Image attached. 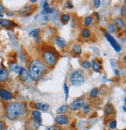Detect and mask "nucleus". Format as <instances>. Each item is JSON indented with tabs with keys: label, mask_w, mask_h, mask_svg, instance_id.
I'll return each instance as SVG.
<instances>
[{
	"label": "nucleus",
	"mask_w": 126,
	"mask_h": 130,
	"mask_svg": "<svg viewBox=\"0 0 126 130\" xmlns=\"http://www.w3.org/2000/svg\"><path fill=\"white\" fill-rule=\"evenodd\" d=\"M5 115L10 121H17L26 115L27 110L23 103L19 101L7 102L4 107Z\"/></svg>",
	"instance_id": "nucleus-1"
},
{
	"label": "nucleus",
	"mask_w": 126,
	"mask_h": 130,
	"mask_svg": "<svg viewBox=\"0 0 126 130\" xmlns=\"http://www.w3.org/2000/svg\"><path fill=\"white\" fill-rule=\"evenodd\" d=\"M29 77L33 81H39L48 71V68L40 58H32L28 65Z\"/></svg>",
	"instance_id": "nucleus-2"
},
{
	"label": "nucleus",
	"mask_w": 126,
	"mask_h": 130,
	"mask_svg": "<svg viewBox=\"0 0 126 130\" xmlns=\"http://www.w3.org/2000/svg\"><path fill=\"white\" fill-rule=\"evenodd\" d=\"M41 61L48 68H54L58 61V55L53 48L44 49L41 52Z\"/></svg>",
	"instance_id": "nucleus-3"
},
{
	"label": "nucleus",
	"mask_w": 126,
	"mask_h": 130,
	"mask_svg": "<svg viewBox=\"0 0 126 130\" xmlns=\"http://www.w3.org/2000/svg\"><path fill=\"white\" fill-rule=\"evenodd\" d=\"M69 80L72 86H79L82 85L86 81V76L82 69H76L70 73Z\"/></svg>",
	"instance_id": "nucleus-4"
},
{
	"label": "nucleus",
	"mask_w": 126,
	"mask_h": 130,
	"mask_svg": "<svg viewBox=\"0 0 126 130\" xmlns=\"http://www.w3.org/2000/svg\"><path fill=\"white\" fill-rule=\"evenodd\" d=\"M72 114V113H71ZM71 114L66 115H58L54 119V123L57 125L62 126V125H69L72 121V116Z\"/></svg>",
	"instance_id": "nucleus-5"
},
{
	"label": "nucleus",
	"mask_w": 126,
	"mask_h": 130,
	"mask_svg": "<svg viewBox=\"0 0 126 130\" xmlns=\"http://www.w3.org/2000/svg\"><path fill=\"white\" fill-rule=\"evenodd\" d=\"M84 104H85V98L82 96V97L75 99L72 102H71L68 106L70 111H80Z\"/></svg>",
	"instance_id": "nucleus-6"
},
{
	"label": "nucleus",
	"mask_w": 126,
	"mask_h": 130,
	"mask_svg": "<svg viewBox=\"0 0 126 130\" xmlns=\"http://www.w3.org/2000/svg\"><path fill=\"white\" fill-rule=\"evenodd\" d=\"M116 111L114 106L111 103H108L104 107V116L106 120L111 121L114 119H115Z\"/></svg>",
	"instance_id": "nucleus-7"
},
{
	"label": "nucleus",
	"mask_w": 126,
	"mask_h": 130,
	"mask_svg": "<svg viewBox=\"0 0 126 130\" xmlns=\"http://www.w3.org/2000/svg\"><path fill=\"white\" fill-rule=\"evenodd\" d=\"M0 98L4 101H9L13 98V94L5 88H0Z\"/></svg>",
	"instance_id": "nucleus-8"
},
{
	"label": "nucleus",
	"mask_w": 126,
	"mask_h": 130,
	"mask_svg": "<svg viewBox=\"0 0 126 130\" xmlns=\"http://www.w3.org/2000/svg\"><path fill=\"white\" fill-rule=\"evenodd\" d=\"M9 80V73L5 67L0 68V84L6 83Z\"/></svg>",
	"instance_id": "nucleus-9"
},
{
	"label": "nucleus",
	"mask_w": 126,
	"mask_h": 130,
	"mask_svg": "<svg viewBox=\"0 0 126 130\" xmlns=\"http://www.w3.org/2000/svg\"><path fill=\"white\" fill-rule=\"evenodd\" d=\"M69 50L70 52H72L74 56H80L82 54V48L80 45L77 44V43H72L69 45Z\"/></svg>",
	"instance_id": "nucleus-10"
},
{
	"label": "nucleus",
	"mask_w": 126,
	"mask_h": 130,
	"mask_svg": "<svg viewBox=\"0 0 126 130\" xmlns=\"http://www.w3.org/2000/svg\"><path fill=\"white\" fill-rule=\"evenodd\" d=\"M90 111H91V104L85 103V104L82 106V108L79 111L78 115L80 116L81 115H82L81 117H85L87 115H89V114L90 113Z\"/></svg>",
	"instance_id": "nucleus-11"
},
{
	"label": "nucleus",
	"mask_w": 126,
	"mask_h": 130,
	"mask_svg": "<svg viewBox=\"0 0 126 130\" xmlns=\"http://www.w3.org/2000/svg\"><path fill=\"white\" fill-rule=\"evenodd\" d=\"M105 37H107V39L108 40V41L110 42V44H111L113 48L115 49V51H117V52H120L121 48L120 45L117 44V41L115 40V38H114V37L111 36V35H110V34H108V33L105 34Z\"/></svg>",
	"instance_id": "nucleus-12"
},
{
	"label": "nucleus",
	"mask_w": 126,
	"mask_h": 130,
	"mask_svg": "<svg viewBox=\"0 0 126 130\" xmlns=\"http://www.w3.org/2000/svg\"><path fill=\"white\" fill-rule=\"evenodd\" d=\"M114 25L116 27V30H121L125 28V19L121 17H116L114 19Z\"/></svg>",
	"instance_id": "nucleus-13"
},
{
	"label": "nucleus",
	"mask_w": 126,
	"mask_h": 130,
	"mask_svg": "<svg viewBox=\"0 0 126 130\" xmlns=\"http://www.w3.org/2000/svg\"><path fill=\"white\" fill-rule=\"evenodd\" d=\"M54 41H55V44L57 45V46L60 48V49H65L67 48V45H68L65 39L58 36V35L54 37Z\"/></svg>",
	"instance_id": "nucleus-14"
},
{
	"label": "nucleus",
	"mask_w": 126,
	"mask_h": 130,
	"mask_svg": "<svg viewBox=\"0 0 126 130\" xmlns=\"http://www.w3.org/2000/svg\"><path fill=\"white\" fill-rule=\"evenodd\" d=\"M19 78L22 82H25L28 80L29 78V73L27 69H26L23 67H20V69L19 71Z\"/></svg>",
	"instance_id": "nucleus-15"
},
{
	"label": "nucleus",
	"mask_w": 126,
	"mask_h": 130,
	"mask_svg": "<svg viewBox=\"0 0 126 130\" xmlns=\"http://www.w3.org/2000/svg\"><path fill=\"white\" fill-rule=\"evenodd\" d=\"M23 16H30V14L37 9V6L34 5H27L23 8Z\"/></svg>",
	"instance_id": "nucleus-16"
},
{
	"label": "nucleus",
	"mask_w": 126,
	"mask_h": 130,
	"mask_svg": "<svg viewBox=\"0 0 126 130\" xmlns=\"http://www.w3.org/2000/svg\"><path fill=\"white\" fill-rule=\"evenodd\" d=\"M32 117L33 119L36 123L37 124H41L42 122V118H41V113L40 111H37V110H34L32 112Z\"/></svg>",
	"instance_id": "nucleus-17"
},
{
	"label": "nucleus",
	"mask_w": 126,
	"mask_h": 130,
	"mask_svg": "<svg viewBox=\"0 0 126 130\" xmlns=\"http://www.w3.org/2000/svg\"><path fill=\"white\" fill-rule=\"evenodd\" d=\"M58 115H66V114H71V111L69 108V106L66 105V104H64L59 107L56 111Z\"/></svg>",
	"instance_id": "nucleus-18"
},
{
	"label": "nucleus",
	"mask_w": 126,
	"mask_h": 130,
	"mask_svg": "<svg viewBox=\"0 0 126 130\" xmlns=\"http://www.w3.org/2000/svg\"><path fill=\"white\" fill-rule=\"evenodd\" d=\"M9 69L11 72L15 73H19V71L20 69V66L16 61L11 62L9 65Z\"/></svg>",
	"instance_id": "nucleus-19"
},
{
	"label": "nucleus",
	"mask_w": 126,
	"mask_h": 130,
	"mask_svg": "<svg viewBox=\"0 0 126 130\" xmlns=\"http://www.w3.org/2000/svg\"><path fill=\"white\" fill-rule=\"evenodd\" d=\"M80 34H81V37L83 39H88L91 37L92 33H91V30L89 28H87V27H83L81 30Z\"/></svg>",
	"instance_id": "nucleus-20"
},
{
	"label": "nucleus",
	"mask_w": 126,
	"mask_h": 130,
	"mask_svg": "<svg viewBox=\"0 0 126 130\" xmlns=\"http://www.w3.org/2000/svg\"><path fill=\"white\" fill-rule=\"evenodd\" d=\"M34 107L36 108L38 110L42 111H47L49 109V105L47 104H43V103H40V102H37V103L34 104Z\"/></svg>",
	"instance_id": "nucleus-21"
},
{
	"label": "nucleus",
	"mask_w": 126,
	"mask_h": 130,
	"mask_svg": "<svg viewBox=\"0 0 126 130\" xmlns=\"http://www.w3.org/2000/svg\"><path fill=\"white\" fill-rule=\"evenodd\" d=\"M0 25L4 27H10L13 26H16L13 22L6 19H0Z\"/></svg>",
	"instance_id": "nucleus-22"
},
{
	"label": "nucleus",
	"mask_w": 126,
	"mask_h": 130,
	"mask_svg": "<svg viewBox=\"0 0 126 130\" xmlns=\"http://www.w3.org/2000/svg\"><path fill=\"white\" fill-rule=\"evenodd\" d=\"M98 93H99V89L97 87L93 88L89 93V98L90 100H95L98 97Z\"/></svg>",
	"instance_id": "nucleus-23"
},
{
	"label": "nucleus",
	"mask_w": 126,
	"mask_h": 130,
	"mask_svg": "<svg viewBox=\"0 0 126 130\" xmlns=\"http://www.w3.org/2000/svg\"><path fill=\"white\" fill-rule=\"evenodd\" d=\"M60 19H61V21H62V23H63V24H67V23L69 22L71 17H70V16L69 14L63 13V14H61Z\"/></svg>",
	"instance_id": "nucleus-24"
},
{
	"label": "nucleus",
	"mask_w": 126,
	"mask_h": 130,
	"mask_svg": "<svg viewBox=\"0 0 126 130\" xmlns=\"http://www.w3.org/2000/svg\"><path fill=\"white\" fill-rule=\"evenodd\" d=\"M92 68H93V70L94 71V72L96 73H100V70H101V65L98 62H96V61H93L92 62Z\"/></svg>",
	"instance_id": "nucleus-25"
},
{
	"label": "nucleus",
	"mask_w": 126,
	"mask_h": 130,
	"mask_svg": "<svg viewBox=\"0 0 126 130\" xmlns=\"http://www.w3.org/2000/svg\"><path fill=\"white\" fill-rule=\"evenodd\" d=\"M93 17L92 16H87L85 19H84V20H83V23H84V26H86V27H87L88 28V27L90 26H91L92 25V23H93Z\"/></svg>",
	"instance_id": "nucleus-26"
},
{
	"label": "nucleus",
	"mask_w": 126,
	"mask_h": 130,
	"mask_svg": "<svg viewBox=\"0 0 126 130\" xmlns=\"http://www.w3.org/2000/svg\"><path fill=\"white\" fill-rule=\"evenodd\" d=\"M81 65L82 66V68H84L85 69H88L90 68H91V62L88 60H83L81 62Z\"/></svg>",
	"instance_id": "nucleus-27"
},
{
	"label": "nucleus",
	"mask_w": 126,
	"mask_h": 130,
	"mask_svg": "<svg viewBox=\"0 0 126 130\" xmlns=\"http://www.w3.org/2000/svg\"><path fill=\"white\" fill-rule=\"evenodd\" d=\"M108 126L111 129H115L117 128V121L115 119L111 120L108 123Z\"/></svg>",
	"instance_id": "nucleus-28"
},
{
	"label": "nucleus",
	"mask_w": 126,
	"mask_h": 130,
	"mask_svg": "<svg viewBox=\"0 0 126 130\" xmlns=\"http://www.w3.org/2000/svg\"><path fill=\"white\" fill-rule=\"evenodd\" d=\"M108 31L110 34H113L116 32V27L114 25V23H110V24L108 25Z\"/></svg>",
	"instance_id": "nucleus-29"
},
{
	"label": "nucleus",
	"mask_w": 126,
	"mask_h": 130,
	"mask_svg": "<svg viewBox=\"0 0 126 130\" xmlns=\"http://www.w3.org/2000/svg\"><path fill=\"white\" fill-rule=\"evenodd\" d=\"M40 31H41L40 29H39V28H37V29L33 30L29 34H30V36L33 37L34 38V37H37V36H39V35H40Z\"/></svg>",
	"instance_id": "nucleus-30"
},
{
	"label": "nucleus",
	"mask_w": 126,
	"mask_h": 130,
	"mask_svg": "<svg viewBox=\"0 0 126 130\" xmlns=\"http://www.w3.org/2000/svg\"><path fill=\"white\" fill-rule=\"evenodd\" d=\"M110 63L111 65L112 69L115 70L117 66V62L116 61V59H115V58H111V59H110Z\"/></svg>",
	"instance_id": "nucleus-31"
},
{
	"label": "nucleus",
	"mask_w": 126,
	"mask_h": 130,
	"mask_svg": "<svg viewBox=\"0 0 126 130\" xmlns=\"http://www.w3.org/2000/svg\"><path fill=\"white\" fill-rule=\"evenodd\" d=\"M125 16H126V9H125V6H123L121 9V17L125 19Z\"/></svg>",
	"instance_id": "nucleus-32"
},
{
	"label": "nucleus",
	"mask_w": 126,
	"mask_h": 130,
	"mask_svg": "<svg viewBox=\"0 0 126 130\" xmlns=\"http://www.w3.org/2000/svg\"><path fill=\"white\" fill-rule=\"evenodd\" d=\"M6 129V121L2 119H0V130H5Z\"/></svg>",
	"instance_id": "nucleus-33"
},
{
	"label": "nucleus",
	"mask_w": 126,
	"mask_h": 130,
	"mask_svg": "<svg viewBox=\"0 0 126 130\" xmlns=\"http://www.w3.org/2000/svg\"><path fill=\"white\" fill-rule=\"evenodd\" d=\"M48 130H64L62 129V126H59V125H54V126L50 127Z\"/></svg>",
	"instance_id": "nucleus-34"
},
{
	"label": "nucleus",
	"mask_w": 126,
	"mask_h": 130,
	"mask_svg": "<svg viewBox=\"0 0 126 130\" xmlns=\"http://www.w3.org/2000/svg\"><path fill=\"white\" fill-rule=\"evenodd\" d=\"M64 90H65V100L67 101V99H68V96H69V87L66 84H65V85H64Z\"/></svg>",
	"instance_id": "nucleus-35"
},
{
	"label": "nucleus",
	"mask_w": 126,
	"mask_h": 130,
	"mask_svg": "<svg viewBox=\"0 0 126 130\" xmlns=\"http://www.w3.org/2000/svg\"><path fill=\"white\" fill-rule=\"evenodd\" d=\"M100 3H101V2L100 1V0H94V1H93L94 7H95L96 9H98V8H99L100 6Z\"/></svg>",
	"instance_id": "nucleus-36"
},
{
	"label": "nucleus",
	"mask_w": 126,
	"mask_h": 130,
	"mask_svg": "<svg viewBox=\"0 0 126 130\" xmlns=\"http://www.w3.org/2000/svg\"><path fill=\"white\" fill-rule=\"evenodd\" d=\"M6 13V7L2 3H0V14H3Z\"/></svg>",
	"instance_id": "nucleus-37"
},
{
	"label": "nucleus",
	"mask_w": 126,
	"mask_h": 130,
	"mask_svg": "<svg viewBox=\"0 0 126 130\" xmlns=\"http://www.w3.org/2000/svg\"><path fill=\"white\" fill-rule=\"evenodd\" d=\"M34 39H35V41L37 42V43L41 42V37L40 36V35L37 36V37H34Z\"/></svg>",
	"instance_id": "nucleus-38"
},
{
	"label": "nucleus",
	"mask_w": 126,
	"mask_h": 130,
	"mask_svg": "<svg viewBox=\"0 0 126 130\" xmlns=\"http://www.w3.org/2000/svg\"><path fill=\"white\" fill-rule=\"evenodd\" d=\"M13 11H9V10H8L6 11V15L7 16H9V17H12V16H13Z\"/></svg>",
	"instance_id": "nucleus-39"
},
{
	"label": "nucleus",
	"mask_w": 126,
	"mask_h": 130,
	"mask_svg": "<svg viewBox=\"0 0 126 130\" xmlns=\"http://www.w3.org/2000/svg\"><path fill=\"white\" fill-rule=\"evenodd\" d=\"M43 7H44V9H48V3L47 1L44 2V5H43Z\"/></svg>",
	"instance_id": "nucleus-40"
},
{
	"label": "nucleus",
	"mask_w": 126,
	"mask_h": 130,
	"mask_svg": "<svg viewBox=\"0 0 126 130\" xmlns=\"http://www.w3.org/2000/svg\"><path fill=\"white\" fill-rule=\"evenodd\" d=\"M115 75H118V74H119L118 70H117V69H115Z\"/></svg>",
	"instance_id": "nucleus-41"
},
{
	"label": "nucleus",
	"mask_w": 126,
	"mask_h": 130,
	"mask_svg": "<svg viewBox=\"0 0 126 130\" xmlns=\"http://www.w3.org/2000/svg\"><path fill=\"white\" fill-rule=\"evenodd\" d=\"M126 107H125V104L123 106V110H124V111H126V108H125Z\"/></svg>",
	"instance_id": "nucleus-42"
},
{
	"label": "nucleus",
	"mask_w": 126,
	"mask_h": 130,
	"mask_svg": "<svg viewBox=\"0 0 126 130\" xmlns=\"http://www.w3.org/2000/svg\"><path fill=\"white\" fill-rule=\"evenodd\" d=\"M30 2H32V3H35V2H37V1H33V0H32V1H30Z\"/></svg>",
	"instance_id": "nucleus-43"
},
{
	"label": "nucleus",
	"mask_w": 126,
	"mask_h": 130,
	"mask_svg": "<svg viewBox=\"0 0 126 130\" xmlns=\"http://www.w3.org/2000/svg\"><path fill=\"white\" fill-rule=\"evenodd\" d=\"M0 17L2 18V17H3V15H2V14H0Z\"/></svg>",
	"instance_id": "nucleus-44"
},
{
	"label": "nucleus",
	"mask_w": 126,
	"mask_h": 130,
	"mask_svg": "<svg viewBox=\"0 0 126 130\" xmlns=\"http://www.w3.org/2000/svg\"><path fill=\"white\" fill-rule=\"evenodd\" d=\"M72 130H77V129H72Z\"/></svg>",
	"instance_id": "nucleus-45"
},
{
	"label": "nucleus",
	"mask_w": 126,
	"mask_h": 130,
	"mask_svg": "<svg viewBox=\"0 0 126 130\" xmlns=\"http://www.w3.org/2000/svg\"><path fill=\"white\" fill-rule=\"evenodd\" d=\"M123 130H125V129H123Z\"/></svg>",
	"instance_id": "nucleus-46"
}]
</instances>
